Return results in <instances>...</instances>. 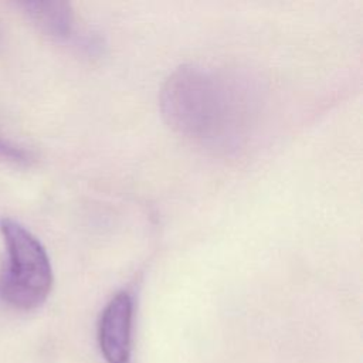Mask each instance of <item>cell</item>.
Wrapping results in <instances>:
<instances>
[{
    "instance_id": "obj_1",
    "label": "cell",
    "mask_w": 363,
    "mask_h": 363,
    "mask_svg": "<svg viewBox=\"0 0 363 363\" xmlns=\"http://www.w3.org/2000/svg\"><path fill=\"white\" fill-rule=\"evenodd\" d=\"M160 109L166 122L184 138L216 150L242 142L252 119L250 88L235 75L189 64L164 82Z\"/></svg>"
},
{
    "instance_id": "obj_2",
    "label": "cell",
    "mask_w": 363,
    "mask_h": 363,
    "mask_svg": "<svg viewBox=\"0 0 363 363\" xmlns=\"http://www.w3.org/2000/svg\"><path fill=\"white\" fill-rule=\"evenodd\" d=\"M0 233L7 248V267L0 275V299L13 309L41 306L52 286V268L38 238L18 221L0 218Z\"/></svg>"
},
{
    "instance_id": "obj_3",
    "label": "cell",
    "mask_w": 363,
    "mask_h": 363,
    "mask_svg": "<svg viewBox=\"0 0 363 363\" xmlns=\"http://www.w3.org/2000/svg\"><path fill=\"white\" fill-rule=\"evenodd\" d=\"M133 298L118 292L105 306L98 325V342L108 363H130Z\"/></svg>"
},
{
    "instance_id": "obj_4",
    "label": "cell",
    "mask_w": 363,
    "mask_h": 363,
    "mask_svg": "<svg viewBox=\"0 0 363 363\" xmlns=\"http://www.w3.org/2000/svg\"><path fill=\"white\" fill-rule=\"evenodd\" d=\"M18 6L45 34L64 41L74 37V14L68 3L26 1Z\"/></svg>"
},
{
    "instance_id": "obj_5",
    "label": "cell",
    "mask_w": 363,
    "mask_h": 363,
    "mask_svg": "<svg viewBox=\"0 0 363 363\" xmlns=\"http://www.w3.org/2000/svg\"><path fill=\"white\" fill-rule=\"evenodd\" d=\"M0 153L6 155V157H10L13 160H24L26 155L23 150L17 149V147H10L7 143H4L3 140H0Z\"/></svg>"
},
{
    "instance_id": "obj_6",
    "label": "cell",
    "mask_w": 363,
    "mask_h": 363,
    "mask_svg": "<svg viewBox=\"0 0 363 363\" xmlns=\"http://www.w3.org/2000/svg\"><path fill=\"white\" fill-rule=\"evenodd\" d=\"M0 47H1V34H0Z\"/></svg>"
}]
</instances>
